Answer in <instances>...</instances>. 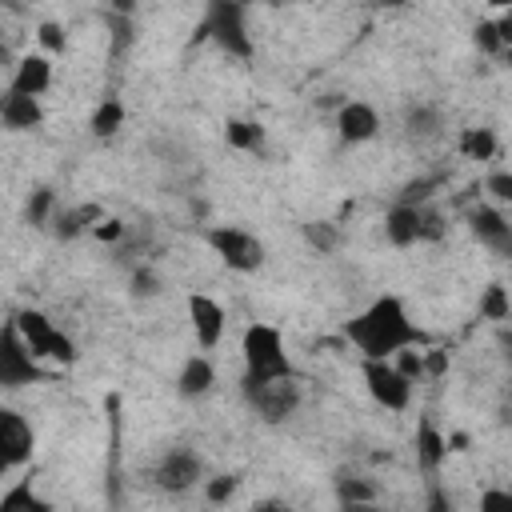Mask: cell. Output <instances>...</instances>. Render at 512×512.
Segmentation results:
<instances>
[{
	"label": "cell",
	"mask_w": 512,
	"mask_h": 512,
	"mask_svg": "<svg viewBox=\"0 0 512 512\" xmlns=\"http://www.w3.org/2000/svg\"><path fill=\"white\" fill-rule=\"evenodd\" d=\"M32 440H36L32 436V424L16 408L0 404V476L24 468L32 460Z\"/></svg>",
	"instance_id": "obj_10"
},
{
	"label": "cell",
	"mask_w": 512,
	"mask_h": 512,
	"mask_svg": "<svg viewBox=\"0 0 512 512\" xmlns=\"http://www.w3.org/2000/svg\"><path fill=\"white\" fill-rule=\"evenodd\" d=\"M16 328H20V336H24V344L32 348V356L36 360H60V364H72L76 360V344L44 316V312H32V308H24L16 320H12Z\"/></svg>",
	"instance_id": "obj_6"
},
{
	"label": "cell",
	"mask_w": 512,
	"mask_h": 512,
	"mask_svg": "<svg viewBox=\"0 0 512 512\" xmlns=\"http://www.w3.org/2000/svg\"><path fill=\"white\" fill-rule=\"evenodd\" d=\"M164 284H160V276L152 272V268H136L132 272V296H140V300H148V296H156Z\"/></svg>",
	"instance_id": "obj_35"
},
{
	"label": "cell",
	"mask_w": 512,
	"mask_h": 512,
	"mask_svg": "<svg viewBox=\"0 0 512 512\" xmlns=\"http://www.w3.org/2000/svg\"><path fill=\"white\" fill-rule=\"evenodd\" d=\"M204 240L232 272H256L264 264V240L240 224H216V228H208Z\"/></svg>",
	"instance_id": "obj_5"
},
{
	"label": "cell",
	"mask_w": 512,
	"mask_h": 512,
	"mask_svg": "<svg viewBox=\"0 0 512 512\" xmlns=\"http://www.w3.org/2000/svg\"><path fill=\"white\" fill-rule=\"evenodd\" d=\"M372 4H380V8H404L408 0H372Z\"/></svg>",
	"instance_id": "obj_39"
},
{
	"label": "cell",
	"mask_w": 512,
	"mask_h": 512,
	"mask_svg": "<svg viewBox=\"0 0 512 512\" xmlns=\"http://www.w3.org/2000/svg\"><path fill=\"white\" fill-rule=\"evenodd\" d=\"M388 360H392V364H396V372H400L404 380H412V384L424 376V352H420V344H408V348L392 352Z\"/></svg>",
	"instance_id": "obj_30"
},
{
	"label": "cell",
	"mask_w": 512,
	"mask_h": 512,
	"mask_svg": "<svg viewBox=\"0 0 512 512\" xmlns=\"http://www.w3.org/2000/svg\"><path fill=\"white\" fill-rule=\"evenodd\" d=\"M244 400L248 408L264 420V424H280L288 420L296 408H300V384H296V372L292 376H272V380H244Z\"/></svg>",
	"instance_id": "obj_4"
},
{
	"label": "cell",
	"mask_w": 512,
	"mask_h": 512,
	"mask_svg": "<svg viewBox=\"0 0 512 512\" xmlns=\"http://www.w3.org/2000/svg\"><path fill=\"white\" fill-rule=\"evenodd\" d=\"M444 132V112L436 104H412L404 112V136L416 140V144H428Z\"/></svg>",
	"instance_id": "obj_18"
},
{
	"label": "cell",
	"mask_w": 512,
	"mask_h": 512,
	"mask_svg": "<svg viewBox=\"0 0 512 512\" xmlns=\"http://www.w3.org/2000/svg\"><path fill=\"white\" fill-rule=\"evenodd\" d=\"M52 216H56V192H52V188H36V192L28 196V224L48 228Z\"/></svg>",
	"instance_id": "obj_29"
},
{
	"label": "cell",
	"mask_w": 512,
	"mask_h": 512,
	"mask_svg": "<svg viewBox=\"0 0 512 512\" xmlns=\"http://www.w3.org/2000/svg\"><path fill=\"white\" fill-rule=\"evenodd\" d=\"M0 124L8 132H32L44 124V108H40V96H24V92H4L0 96Z\"/></svg>",
	"instance_id": "obj_14"
},
{
	"label": "cell",
	"mask_w": 512,
	"mask_h": 512,
	"mask_svg": "<svg viewBox=\"0 0 512 512\" xmlns=\"http://www.w3.org/2000/svg\"><path fill=\"white\" fill-rule=\"evenodd\" d=\"M100 220V208H56L52 216V232L60 240H76L80 232H88Z\"/></svg>",
	"instance_id": "obj_20"
},
{
	"label": "cell",
	"mask_w": 512,
	"mask_h": 512,
	"mask_svg": "<svg viewBox=\"0 0 512 512\" xmlns=\"http://www.w3.org/2000/svg\"><path fill=\"white\" fill-rule=\"evenodd\" d=\"M432 188H436V180L432 176H420V180H408L396 200H404V204H428L432 200Z\"/></svg>",
	"instance_id": "obj_32"
},
{
	"label": "cell",
	"mask_w": 512,
	"mask_h": 512,
	"mask_svg": "<svg viewBox=\"0 0 512 512\" xmlns=\"http://www.w3.org/2000/svg\"><path fill=\"white\" fill-rule=\"evenodd\" d=\"M204 32L228 56H236V60L252 56V32H248V4L244 0H208Z\"/></svg>",
	"instance_id": "obj_3"
},
{
	"label": "cell",
	"mask_w": 512,
	"mask_h": 512,
	"mask_svg": "<svg viewBox=\"0 0 512 512\" xmlns=\"http://www.w3.org/2000/svg\"><path fill=\"white\" fill-rule=\"evenodd\" d=\"M12 92H24V96H44L52 88V60L40 56V52H28L20 56L16 72H12Z\"/></svg>",
	"instance_id": "obj_16"
},
{
	"label": "cell",
	"mask_w": 512,
	"mask_h": 512,
	"mask_svg": "<svg viewBox=\"0 0 512 512\" xmlns=\"http://www.w3.org/2000/svg\"><path fill=\"white\" fill-rule=\"evenodd\" d=\"M364 388H368V396H372L380 408H388V412H404V408L412 404V380H404L392 360L364 356Z\"/></svg>",
	"instance_id": "obj_8"
},
{
	"label": "cell",
	"mask_w": 512,
	"mask_h": 512,
	"mask_svg": "<svg viewBox=\"0 0 512 512\" xmlns=\"http://www.w3.org/2000/svg\"><path fill=\"white\" fill-rule=\"evenodd\" d=\"M240 356H244V380H272V376H292V360L284 348V332L276 324H248L244 340H240Z\"/></svg>",
	"instance_id": "obj_2"
},
{
	"label": "cell",
	"mask_w": 512,
	"mask_h": 512,
	"mask_svg": "<svg viewBox=\"0 0 512 512\" xmlns=\"http://www.w3.org/2000/svg\"><path fill=\"white\" fill-rule=\"evenodd\" d=\"M0 60H4V44H0Z\"/></svg>",
	"instance_id": "obj_40"
},
{
	"label": "cell",
	"mask_w": 512,
	"mask_h": 512,
	"mask_svg": "<svg viewBox=\"0 0 512 512\" xmlns=\"http://www.w3.org/2000/svg\"><path fill=\"white\" fill-rule=\"evenodd\" d=\"M508 44H512V24H508V16H500V20H480V24H476V48H480V52L504 56Z\"/></svg>",
	"instance_id": "obj_21"
},
{
	"label": "cell",
	"mask_w": 512,
	"mask_h": 512,
	"mask_svg": "<svg viewBox=\"0 0 512 512\" xmlns=\"http://www.w3.org/2000/svg\"><path fill=\"white\" fill-rule=\"evenodd\" d=\"M468 232L484 244V248H492L496 256H508L512 252V224H508V216H504V208L500 204H476V208H468Z\"/></svg>",
	"instance_id": "obj_11"
},
{
	"label": "cell",
	"mask_w": 512,
	"mask_h": 512,
	"mask_svg": "<svg viewBox=\"0 0 512 512\" xmlns=\"http://www.w3.org/2000/svg\"><path fill=\"white\" fill-rule=\"evenodd\" d=\"M40 44H44L48 52H64V28L52 24V20H44V24H40Z\"/></svg>",
	"instance_id": "obj_36"
},
{
	"label": "cell",
	"mask_w": 512,
	"mask_h": 512,
	"mask_svg": "<svg viewBox=\"0 0 512 512\" xmlns=\"http://www.w3.org/2000/svg\"><path fill=\"white\" fill-rule=\"evenodd\" d=\"M212 384H216L212 360H208V356H188L184 368H180V376H176V392H180L184 400H200V396L212 392Z\"/></svg>",
	"instance_id": "obj_17"
},
{
	"label": "cell",
	"mask_w": 512,
	"mask_h": 512,
	"mask_svg": "<svg viewBox=\"0 0 512 512\" xmlns=\"http://www.w3.org/2000/svg\"><path fill=\"white\" fill-rule=\"evenodd\" d=\"M444 232H448L444 216H440L432 204H424V208H420V240H440Z\"/></svg>",
	"instance_id": "obj_33"
},
{
	"label": "cell",
	"mask_w": 512,
	"mask_h": 512,
	"mask_svg": "<svg viewBox=\"0 0 512 512\" xmlns=\"http://www.w3.org/2000/svg\"><path fill=\"white\" fill-rule=\"evenodd\" d=\"M236 488H240V480H236V476H216V480H208V484H204V496H208V504H224V500H232V496H236Z\"/></svg>",
	"instance_id": "obj_34"
},
{
	"label": "cell",
	"mask_w": 512,
	"mask_h": 512,
	"mask_svg": "<svg viewBox=\"0 0 512 512\" xmlns=\"http://www.w3.org/2000/svg\"><path fill=\"white\" fill-rule=\"evenodd\" d=\"M224 136H228V144L240 148V152H260V148H264V128H260L256 120H228V124H224Z\"/></svg>",
	"instance_id": "obj_24"
},
{
	"label": "cell",
	"mask_w": 512,
	"mask_h": 512,
	"mask_svg": "<svg viewBox=\"0 0 512 512\" xmlns=\"http://www.w3.org/2000/svg\"><path fill=\"white\" fill-rule=\"evenodd\" d=\"M376 132H380V116H376L372 104H364V100H344L340 104V112H336V136L344 144H364Z\"/></svg>",
	"instance_id": "obj_13"
},
{
	"label": "cell",
	"mask_w": 512,
	"mask_h": 512,
	"mask_svg": "<svg viewBox=\"0 0 512 512\" xmlns=\"http://www.w3.org/2000/svg\"><path fill=\"white\" fill-rule=\"evenodd\" d=\"M28 4H36V0H28Z\"/></svg>",
	"instance_id": "obj_41"
},
{
	"label": "cell",
	"mask_w": 512,
	"mask_h": 512,
	"mask_svg": "<svg viewBox=\"0 0 512 512\" xmlns=\"http://www.w3.org/2000/svg\"><path fill=\"white\" fill-rule=\"evenodd\" d=\"M344 336L356 344L360 356H376V360H388L392 352H400L408 344H424V332L408 316L404 300L392 296V292L376 296L360 316H352L348 328H344Z\"/></svg>",
	"instance_id": "obj_1"
},
{
	"label": "cell",
	"mask_w": 512,
	"mask_h": 512,
	"mask_svg": "<svg viewBox=\"0 0 512 512\" xmlns=\"http://www.w3.org/2000/svg\"><path fill=\"white\" fill-rule=\"evenodd\" d=\"M508 312H512V304H508V288H504V284H488V288L480 292V316L492 320V324H504Z\"/></svg>",
	"instance_id": "obj_28"
},
{
	"label": "cell",
	"mask_w": 512,
	"mask_h": 512,
	"mask_svg": "<svg viewBox=\"0 0 512 512\" xmlns=\"http://www.w3.org/2000/svg\"><path fill=\"white\" fill-rule=\"evenodd\" d=\"M188 320H192V332H196L200 348H216V344L224 340L228 316H224V304L212 300L208 292H192V296H188Z\"/></svg>",
	"instance_id": "obj_12"
},
{
	"label": "cell",
	"mask_w": 512,
	"mask_h": 512,
	"mask_svg": "<svg viewBox=\"0 0 512 512\" xmlns=\"http://www.w3.org/2000/svg\"><path fill=\"white\" fill-rule=\"evenodd\" d=\"M484 192L492 196V204H508L512 200V172L508 168H496V172H488V180H484Z\"/></svg>",
	"instance_id": "obj_31"
},
{
	"label": "cell",
	"mask_w": 512,
	"mask_h": 512,
	"mask_svg": "<svg viewBox=\"0 0 512 512\" xmlns=\"http://www.w3.org/2000/svg\"><path fill=\"white\" fill-rule=\"evenodd\" d=\"M420 208L424 204H404L396 200L388 212H384V240L392 248H412L420 244Z\"/></svg>",
	"instance_id": "obj_15"
},
{
	"label": "cell",
	"mask_w": 512,
	"mask_h": 512,
	"mask_svg": "<svg viewBox=\"0 0 512 512\" xmlns=\"http://www.w3.org/2000/svg\"><path fill=\"white\" fill-rule=\"evenodd\" d=\"M92 232H96L100 240H108V244H112V240H120V236H124V224H120V220H100V224H92Z\"/></svg>",
	"instance_id": "obj_38"
},
{
	"label": "cell",
	"mask_w": 512,
	"mask_h": 512,
	"mask_svg": "<svg viewBox=\"0 0 512 512\" xmlns=\"http://www.w3.org/2000/svg\"><path fill=\"white\" fill-rule=\"evenodd\" d=\"M444 456H448V440L440 436V428L432 420H420V428H416V460H420V468L436 472Z\"/></svg>",
	"instance_id": "obj_19"
},
{
	"label": "cell",
	"mask_w": 512,
	"mask_h": 512,
	"mask_svg": "<svg viewBox=\"0 0 512 512\" xmlns=\"http://www.w3.org/2000/svg\"><path fill=\"white\" fill-rule=\"evenodd\" d=\"M0 508H4V512H20V508H24V512H48L52 504H48L44 496H36L28 480H20L16 488H8V492L0 496Z\"/></svg>",
	"instance_id": "obj_27"
},
{
	"label": "cell",
	"mask_w": 512,
	"mask_h": 512,
	"mask_svg": "<svg viewBox=\"0 0 512 512\" xmlns=\"http://www.w3.org/2000/svg\"><path fill=\"white\" fill-rule=\"evenodd\" d=\"M44 368L32 356V348L24 344L16 324L0 328V388H24V384H40Z\"/></svg>",
	"instance_id": "obj_7"
},
{
	"label": "cell",
	"mask_w": 512,
	"mask_h": 512,
	"mask_svg": "<svg viewBox=\"0 0 512 512\" xmlns=\"http://www.w3.org/2000/svg\"><path fill=\"white\" fill-rule=\"evenodd\" d=\"M200 480H204V460H200L192 448H172V452H164L160 464L152 468V484H156L160 492H168V496H180V492H188V488L200 484Z\"/></svg>",
	"instance_id": "obj_9"
},
{
	"label": "cell",
	"mask_w": 512,
	"mask_h": 512,
	"mask_svg": "<svg viewBox=\"0 0 512 512\" xmlns=\"http://www.w3.org/2000/svg\"><path fill=\"white\" fill-rule=\"evenodd\" d=\"M496 508H512V492L492 488V492H484V496H480V512H496Z\"/></svg>",
	"instance_id": "obj_37"
},
{
	"label": "cell",
	"mask_w": 512,
	"mask_h": 512,
	"mask_svg": "<svg viewBox=\"0 0 512 512\" xmlns=\"http://www.w3.org/2000/svg\"><path fill=\"white\" fill-rule=\"evenodd\" d=\"M496 148H500V140L492 128H464V136H460V152L468 160H492Z\"/></svg>",
	"instance_id": "obj_25"
},
{
	"label": "cell",
	"mask_w": 512,
	"mask_h": 512,
	"mask_svg": "<svg viewBox=\"0 0 512 512\" xmlns=\"http://www.w3.org/2000/svg\"><path fill=\"white\" fill-rule=\"evenodd\" d=\"M336 500L348 508H356V504H376V484L372 480H364V476H348V472H340L336 476Z\"/></svg>",
	"instance_id": "obj_23"
},
{
	"label": "cell",
	"mask_w": 512,
	"mask_h": 512,
	"mask_svg": "<svg viewBox=\"0 0 512 512\" xmlns=\"http://www.w3.org/2000/svg\"><path fill=\"white\" fill-rule=\"evenodd\" d=\"M304 240H308L312 252L332 256V252L340 248V228H336L332 220H308V224H304Z\"/></svg>",
	"instance_id": "obj_26"
},
{
	"label": "cell",
	"mask_w": 512,
	"mask_h": 512,
	"mask_svg": "<svg viewBox=\"0 0 512 512\" xmlns=\"http://www.w3.org/2000/svg\"><path fill=\"white\" fill-rule=\"evenodd\" d=\"M124 116H128V112H124V104H120V100H112V96H108V100H100V104H96V112H92V120H88V124H92V136H100V140L116 136V132L124 128Z\"/></svg>",
	"instance_id": "obj_22"
}]
</instances>
